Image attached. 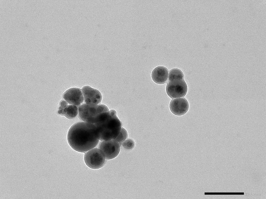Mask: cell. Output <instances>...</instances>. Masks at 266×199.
<instances>
[{
    "mask_svg": "<svg viewBox=\"0 0 266 199\" xmlns=\"http://www.w3.org/2000/svg\"><path fill=\"white\" fill-rule=\"evenodd\" d=\"M166 90L168 95L172 98L185 96L187 87L183 79L169 81L167 84Z\"/></svg>",
    "mask_w": 266,
    "mask_h": 199,
    "instance_id": "cell-5",
    "label": "cell"
},
{
    "mask_svg": "<svg viewBox=\"0 0 266 199\" xmlns=\"http://www.w3.org/2000/svg\"><path fill=\"white\" fill-rule=\"evenodd\" d=\"M84 159L87 166L94 169L102 167L105 162V158L101 151L96 148H93L86 152Z\"/></svg>",
    "mask_w": 266,
    "mask_h": 199,
    "instance_id": "cell-4",
    "label": "cell"
},
{
    "mask_svg": "<svg viewBox=\"0 0 266 199\" xmlns=\"http://www.w3.org/2000/svg\"><path fill=\"white\" fill-rule=\"evenodd\" d=\"M170 108L175 115L181 116L184 115L188 110L189 104L187 100L184 98L172 100L170 104Z\"/></svg>",
    "mask_w": 266,
    "mask_h": 199,
    "instance_id": "cell-9",
    "label": "cell"
},
{
    "mask_svg": "<svg viewBox=\"0 0 266 199\" xmlns=\"http://www.w3.org/2000/svg\"><path fill=\"white\" fill-rule=\"evenodd\" d=\"M63 98L69 104L76 105L78 107L82 104L84 100L82 90L76 88L67 90L64 93Z\"/></svg>",
    "mask_w": 266,
    "mask_h": 199,
    "instance_id": "cell-7",
    "label": "cell"
},
{
    "mask_svg": "<svg viewBox=\"0 0 266 199\" xmlns=\"http://www.w3.org/2000/svg\"><path fill=\"white\" fill-rule=\"evenodd\" d=\"M184 75L181 70L178 68H173L169 72V81L183 79Z\"/></svg>",
    "mask_w": 266,
    "mask_h": 199,
    "instance_id": "cell-12",
    "label": "cell"
},
{
    "mask_svg": "<svg viewBox=\"0 0 266 199\" xmlns=\"http://www.w3.org/2000/svg\"><path fill=\"white\" fill-rule=\"evenodd\" d=\"M123 147L125 149L129 150L132 149L135 146V142L132 139H126L122 144Z\"/></svg>",
    "mask_w": 266,
    "mask_h": 199,
    "instance_id": "cell-14",
    "label": "cell"
},
{
    "mask_svg": "<svg viewBox=\"0 0 266 199\" xmlns=\"http://www.w3.org/2000/svg\"><path fill=\"white\" fill-rule=\"evenodd\" d=\"M67 140L73 149L82 153L94 148L99 140L95 126L85 122L76 123L71 127L68 132Z\"/></svg>",
    "mask_w": 266,
    "mask_h": 199,
    "instance_id": "cell-1",
    "label": "cell"
},
{
    "mask_svg": "<svg viewBox=\"0 0 266 199\" xmlns=\"http://www.w3.org/2000/svg\"><path fill=\"white\" fill-rule=\"evenodd\" d=\"M168 70L165 67L159 66L154 68L151 73V77L153 81L158 84L165 83L168 77Z\"/></svg>",
    "mask_w": 266,
    "mask_h": 199,
    "instance_id": "cell-11",
    "label": "cell"
},
{
    "mask_svg": "<svg viewBox=\"0 0 266 199\" xmlns=\"http://www.w3.org/2000/svg\"><path fill=\"white\" fill-rule=\"evenodd\" d=\"M78 110L81 119L94 124L103 121L110 116L108 108L102 104H82L78 107Z\"/></svg>",
    "mask_w": 266,
    "mask_h": 199,
    "instance_id": "cell-3",
    "label": "cell"
},
{
    "mask_svg": "<svg viewBox=\"0 0 266 199\" xmlns=\"http://www.w3.org/2000/svg\"><path fill=\"white\" fill-rule=\"evenodd\" d=\"M82 91L85 103L90 104H100L102 100V96L98 90L88 86L82 88Z\"/></svg>",
    "mask_w": 266,
    "mask_h": 199,
    "instance_id": "cell-8",
    "label": "cell"
},
{
    "mask_svg": "<svg viewBox=\"0 0 266 199\" xmlns=\"http://www.w3.org/2000/svg\"><path fill=\"white\" fill-rule=\"evenodd\" d=\"M119 144L114 139L102 141L99 144L98 148L105 158L112 159L117 157L120 151Z\"/></svg>",
    "mask_w": 266,
    "mask_h": 199,
    "instance_id": "cell-6",
    "label": "cell"
},
{
    "mask_svg": "<svg viewBox=\"0 0 266 199\" xmlns=\"http://www.w3.org/2000/svg\"><path fill=\"white\" fill-rule=\"evenodd\" d=\"M109 112L108 118L94 124L96 128L98 138L101 141L114 139L119 133L122 128L116 111L112 109Z\"/></svg>",
    "mask_w": 266,
    "mask_h": 199,
    "instance_id": "cell-2",
    "label": "cell"
},
{
    "mask_svg": "<svg viewBox=\"0 0 266 199\" xmlns=\"http://www.w3.org/2000/svg\"><path fill=\"white\" fill-rule=\"evenodd\" d=\"M128 136L127 131L124 128L122 127L119 133L114 140L117 142L121 146L122 143L127 138Z\"/></svg>",
    "mask_w": 266,
    "mask_h": 199,
    "instance_id": "cell-13",
    "label": "cell"
},
{
    "mask_svg": "<svg viewBox=\"0 0 266 199\" xmlns=\"http://www.w3.org/2000/svg\"><path fill=\"white\" fill-rule=\"evenodd\" d=\"M78 108L76 105L69 104L65 100H63L60 103L58 113L68 118L72 119L78 114Z\"/></svg>",
    "mask_w": 266,
    "mask_h": 199,
    "instance_id": "cell-10",
    "label": "cell"
}]
</instances>
